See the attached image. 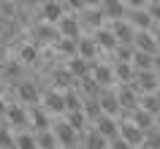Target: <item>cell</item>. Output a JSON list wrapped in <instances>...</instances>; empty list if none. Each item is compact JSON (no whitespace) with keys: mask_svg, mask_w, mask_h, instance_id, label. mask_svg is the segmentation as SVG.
Here are the masks:
<instances>
[{"mask_svg":"<svg viewBox=\"0 0 160 149\" xmlns=\"http://www.w3.org/2000/svg\"><path fill=\"white\" fill-rule=\"evenodd\" d=\"M62 35H60L57 25H49V22H38V25L27 27V41H33L35 46H54Z\"/></svg>","mask_w":160,"mask_h":149,"instance_id":"obj_1","label":"cell"},{"mask_svg":"<svg viewBox=\"0 0 160 149\" xmlns=\"http://www.w3.org/2000/svg\"><path fill=\"white\" fill-rule=\"evenodd\" d=\"M6 125H8L14 133H22V130H30V108L22 106L19 100L8 103V111H6Z\"/></svg>","mask_w":160,"mask_h":149,"instance_id":"obj_2","label":"cell"},{"mask_svg":"<svg viewBox=\"0 0 160 149\" xmlns=\"http://www.w3.org/2000/svg\"><path fill=\"white\" fill-rule=\"evenodd\" d=\"M52 130H54V136H57V141H60L62 149H79L82 147V133H76L73 127L65 122V117H62V119H54Z\"/></svg>","mask_w":160,"mask_h":149,"instance_id":"obj_3","label":"cell"},{"mask_svg":"<svg viewBox=\"0 0 160 149\" xmlns=\"http://www.w3.org/2000/svg\"><path fill=\"white\" fill-rule=\"evenodd\" d=\"M41 106L49 111L52 117H65V92L62 90H54V87H46L43 90V98H41Z\"/></svg>","mask_w":160,"mask_h":149,"instance_id":"obj_4","label":"cell"},{"mask_svg":"<svg viewBox=\"0 0 160 149\" xmlns=\"http://www.w3.org/2000/svg\"><path fill=\"white\" fill-rule=\"evenodd\" d=\"M41 98H43V90L35 82H19L17 84V100L22 103V106L33 108V106L41 103Z\"/></svg>","mask_w":160,"mask_h":149,"instance_id":"obj_5","label":"cell"},{"mask_svg":"<svg viewBox=\"0 0 160 149\" xmlns=\"http://www.w3.org/2000/svg\"><path fill=\"white\" fill-rule=\"evenodd\" d=\"M117 98H119L122 111H136V108L141 106V92H138V87L133 82L130 84H117Z\"/></svg>","mask_w":160,"mask_h":149,"instance_id":"obj_6","label":"cell"},{"mask_svg":"<svg viewBox=\"0 0 160 149\" xmlns=\"http://www.w3.org/2000/svg\"><path fill=\"white\" fill-rule=\"evenodd\" d=\"M82 27H84V33H95V30H101V27L109 25V19L103 14V8H84L82 14H76Z\"/></svg>","mask_w":160,"mask_h":149,"instance_id":"obj_7","label":"cell"},{"mask_svg":"<svg viewBox=\"0 0 160 149\" xmlns=\"http://www.w3.org/2000/svg\"><path fill=\"white\" fill-rule=\"evenodd\" d=\"M119 138H125L133 149H141L144 141H147V133L138 125H133L130 119H119Z\"/></svg>","mask_w":160,"mask_h":149,"instance_id":"obj_8","label":"cell"},{"mask_svg":"<svg viewBox=\"0 0 160 149\" xmlns=\"http://www.w3.org/2000/svg\"><path fill=\"white\" fill-rule=\"evenodd\" d=\"M65 14H68V8L62 0H46L41 6V22H49V25H57Z\"/></svg>","mask_w":160,"mask_h":149,"instance_id":"obj_9","label":"cell"},{"mask_svg":"<svg viewBox=\"0 0 160 149\" xmlns=\"http://www.w3.org/2000/svg\"><path fill=\"white\" fill-rule=\"evenodd\" d=\"M57 27H60V35L62 38H82L84 35V27H82V22H79V17L76 14H65V17L57 22Z\"/></svg>","mask_w":160,"mask_h":149,"instance_id":"obj_10","label":"cell"},{"mask_svg":"<svg viewBox=\"0 0 160 149\" xmlns=\"http://www.w3.org/2000/svg\"><path fill=\"white\" fill-rule=\"evenodd\" d=\"M101 108H103V114H109V117H122V106H119V98H117V87H109V90H103L101 92Z\"/></svg>","mask_w":160,"mask_h":149,"instance_id":"obj_11","label":"cell"},{"mask_svg":"<svg viewBox=\"0 0 160 149\" xmlns=\"http://www.w3.org/2000/svg\"><path fill=\"white\" fill-rule=\"evenodd\" d=\"M128 22L136 27V30H155L158 27V22L149 17V11L147 8H128Z\"/></svg>","mask_w":160,"mask_h":149,"instance_id":"obj_12","label":"cell"},{"mask_svg":"<svg viewBox=\"0 0 160 149\" xmlns=\"http://www.w3.org/2000/svg\"><path fill=\"white\" fill-rule=\"evenodd\" d=\"M136 87H138V92L141 95H147V92H158L160 90V76L155 73V71H136Z\"/></svg>","mask_w":160,"mask_h":149,"instance_id":"obj_13","label":"cell"},{"mask_svg":"<svg viewBox=\"0 0 160 149\" xmlns=\"http://www.w3.org/2000/svg\"><path fill=\"white\" fill-rule=\"evenodd\" d=\"M52 125H54V119H52V114L41 106V103L30 108V130H35V133L38 130H49Z\"/></svg>","mask_w":160,"mask_h":149,"instance_id":"obj_14","label":"cell"},{"mask_svg":"<svg viewBox=\"0 0 160 149\" xmlns=\"http://www.w3.org/2000/svg\"><path fill=\"white\" fill-rule=\"evenodd\" d=\"M95 62H98V60H95ZM95 62H90V60H84V57H79V54H76V57H71V60L65 62V68L76 76V82H82V79H87V76H92Z\"/></svg>","mask_w":160,"mask_h":149,"instance_id":"obj_15","label":"cell"},{"mask_svg":"<svg viewBox=\"0 0 160 149\" xmlns=\"http://www.w3.org/2000/svg\"><path fill=\"white\" fill-rule=\"evenodd\" d=\"M92 79L101 84L103 90L117 87V79H114V65H109V62H95V68H92Z\"/></svg>","mask_w":160,"mask_h":149,"instance_id":"obj_16","label":"cell"},{"mask_svg":"<svg viewBox=\"0 0 160 149\" xmlns=\"http://www.w3.org/2000/svg\"><path fill=\"white\" fill-rule=\"evenodd\" d=\"M90 35L95 38V43H98V49H101V52H109V54H111V52H114V49L119 46L117 35L111 33V27H109V25H106V27H101V30H95V33H90Z\"/></svg>","mask_w":160,"mask_h":149,"instance_id":"obj_17","label":"cell"},{"mask_svg":"<svg viewBox=\"0 0 160 149\" xmlns=\"http://www.w3.org/2000/svg\"><path fill=\"white\" fill-rule=\"evenodd\" d=\"M109 27H111V33L117 35V41L119 43H133V38H136V27L128 22V19H114V22H109Z\"/></svg>","mask_w":160,"mask_h":149,"instance_id":"obj_18","label":"cell"},{"mask_svg":"<svg viewBox=\"0 0 160 149\" xmlns=\"http://www.w3.org/2000/svg\"><path fill=\"white\" fill-rule=\"evenodd\" d=\"M95 130L101 133V136H106L109 141H114V138H119V119L117 117H109V114H103L98 122L92 125Z\"/></svg>","mask_w":160,"mask_h":149,"instance_id":"obj_19","label":"cell"},{"mask_svg":"<svg viewBox=\"0 0 160 149\" xmlns=\"http://www.w3.org/2000/svg\"><path fill=\"white\" fill-rule=\"evenodd\" d=\"M133 46L141 49V52H147V54H158V38H155L152 30H136Z\"/></svg>","mask_w":160,"mask_h":149,"instance_id":"obj_20","label":"cell"},{"mask_svg":"<svg viewBox=\"0 0 160 149\" xmlns=\"http://www.w3.org/2000/svg\"><path fill=\"white\" fill-rule=\"evenodd\" d=\"M130 122L133 125H138V127H141L144 133H149V130H155V127H158V117L155 114H149V111H147V108H136V111H130Z\"/></svg>","mask_w":160,"mask_h":149,"instance_id":"obj_21","label":"cell"},{"mask_svg":"<svg viewBox=\"0 0 160 149\" xmlns=\"http://www.w3.org/2000/svg\"><path fill=\"white\" fill-rule=\"evenodd\" d=\"M109 144L111 141L106 138V136H101L95 127H90V130L82 136V147L79 149H109Z\"/></svg>","mask_w":160,"mask_h":149,"instance_id":"obj_22","label":"cell"},{"mask_svg":"<svg viewBox=\"0 0 160 149\" xmlns=\"http://www.w3.org/2000/svg\"><path fill=\"white\" fill-rule=\"evenodd\" d=\"M98 54H101V49H98V43H95V38L90 33H84L82 38H79V57L90 60V62H95L98 60Z\"/></svg>","mask_w":160,"mask_h":149,"instance_id":"obj_23","label":"cell"},{"mask_svg":"<svg viewBox=\"0 0 160 149\" xmlns=\"http://www.w3.org/2000/svg\"><path fill=\"white\" fill-rule=\"evenodd\" d=\"M103 14H106V19L109 22H114V19H125L128 17V6L125 0H103Z\"/></svg>","mask_w":160,"mask_h":149,"instance_id":"obj_24","label":"cell"},{"mask_svg":"<svg viewBox=\"0 0 160 149\" xmlns=\"http://www.w3.org/2000/svg\"><path fill=\"white\" fill-rule=\"evenodd\" d=\"M65 122L71 125V127H73L76 133H82V136H84L87 130H90V119H87V114H84V108H82V111H65Z\"/></svg>","mask_w":160,"mask_h":149,"instance_id":"obj_25","label":"cell"},{"mask_svg":"<svg viewBox=\"0 0 160 149\" xmlns=\"http://www.w3.org/2000/svg\"><path fill=\"white\" fill-rule=\"evenodd\" d=\"M114 79H117V84H130V82H136V68H133V62H114Z\"/></svg>","mask_w":160,"mask_h":149,"instance_id":"obj_26","label":"cell"},{"mask_svg":"<svg viewBox=\"0 0 160 149\" xmlns=\"http://www.w3.org/2000/svg\"><path fill=\"white\" fill-rule=\"evenodd\" d=\"M38 54H41V46H35L33 41H25L19 46V62H25V65H35Z\"/></svg>","mask_w":160,"mask_h":149,"instance_id":"obj_27","label":"cell"},{"mask_svg":"<svg viewBox=\"0 0 160 149\" xmlns=\"http://www.w3.org/2000/svg\"><path fill=\"white\" fill-rule=\"evenodd\" d=\"M76 90L82 92V98H101L103 87H101L98 82H95L92 76H87V79H82V82L76 84Z\"/></svg>","mask_w":160,"mask_h":149,"instance_id":"obj_28","label":"cell"},{"mask_svg":"<svg viewBox=\"0 0 160 149\" xmlns=\"http://www.w3.org/2000/svg\"><path fill=\"white\" fill-rule=\"evenodd\" d=\"M35 141H38V149H62L52 127H49V130H38V133H35Z\"/></svg>","mask_w":160,"mask_h":149,"instance_id":"obj_29","label":"cell"},{"mask_svg":"<svg viewBox=\"0 0 160 149\" xmlns=\"http://www.w3.org/2000/svg\"><path fill=\"white\" fill-rule=\"evenodd\" d=\"M54 49H57L65 60H71V57L79 54V41H76V38H60V41L54 43Z\"/></svg>","mask_w":160,"mask_h":149,"instance_id":"obj_30","label":"cell"},{"mask_svg":"<svg viewBox=\"0 0 160 149\" xmlns=\"http://www.w3.org/2000/svg\"><path fill=\"white\" fill-rule=\"evenodd\" d=\"M133 54H136L133 43H119L117 49L111 52V62H133Z\"/></svg>","mask_w":160,"mask_h":149,"instance_id":"obj_31","label":"cell"},{"mask_svg":"<svg viewBox=\"0 0 160 149\" xmlns=\"http://www.w3.org/2000/svg\"><path fill=\"white\" fill-rule=\"evenodd\" d=\"M133 68H136V71H155V54H147V52L136 49V54H133Z\"/></svg>","mask_w":160,"mask_h":149,"instance_id":"obj_32","label":"cell"},{"mask_svg":"<svg viewBox=\"0 0 160 149\" xmlns=\"http://www.w3.org/2000/svg\"><path fill=\"white\" fill-rule=\"evenodd\" d=\"M84 114H87V119H90V122H98V119H101L103 117V108H101V100L98 98H84Z\"/></svg>","mask_w":160,"mask_h":149,"instance_id":"obj_33","label":"cell"},{"mask_svg":"<svg viewBox=\"0 0 160 149\" xmlns=\"http://www.w3.org/2000/svg\"><path fill=\"white\" fill-rule=\"evenodd\" d=\"M141 108H147L149 114L160 117V90H158V92H147V95H141Z\"/></svg>","mask_w":160,"mask_h":149,"instance_id":"obj_34","label":"cell"},{"mask_svg":"<svg viewBox=\"0 0 160 149\" xmlns=\"http://www.w3.org/2000/svg\"><path fill=\"white\" fill-rule=\"evenodd\" d=\"M17 149H38L35 130H22V133H17Z\"/></svg>","mask_w":160,"mask_h":149,"instance_id":"obj_35","label":"cell"},{"mask_svg":"<svg viewBox=\"0 0 160 149\" xmlns=\"http://www.w3.org/2000/svg\"><path fill=\"white\" fill-rule=\"evenodd\" d=\"M144 147L147 149H160V127L147 133V141H144Z\"/></svg>","mask_w":160,"mask_h":149,"instance_id":"obj_36","label":"cell"},{"mask_svg":"<svg viewBox=\"0 0 160 149\" xmlns=\"http://www.w3.org/2000/svg\"><path fill=\"white\" fill-rule=\"evenodd\" d=\"M62 3H65L68 14H82V11L87 8V3H84V0H62Z\"/></svg>","mask_w":160,"mask_h":149,"instance_id":"obj_37","label":"cell"},{"mask_svg":"<svg viewBox=\"0 0 160 149\" xmlns=\"http://www.w3.org/2000/svg\"><path fill=\"white\" fill-rule=\"evenodd\" d=\"M147 11H149V17L155 19V22H160V3H149Z\"/></svg>","mask_w":160,"mask_h":149,"instance_id":"obj_38","label":"cell"},{"mask_svg":"<svg viewBox=\"0 0 160 149\" xmlns=\"http://www.w3.org/2000/svg\"><path fill=\"white\" fill-rule=\"evenodd\" d=\"M109 149H133V147H130L125 138H114V141L109 144Z\"/></svg>","mask_w":160,"mask_h":149,"instance_id":"obj_39","label":"cell"},{"mask_svg":"<svg viewBox=\"0 0 160 149\" xmlns=\"http://www.w3.org/2000/svg\"><path fill=\"white\" fill-rule=\"evenodd\" d=\"M128 8H147L149 6V0H125Z\"/></svg>","mask_w":160,"mask_h":149,"instance_id":"obj_40","label":"cell"},{"mask_svg":"<svg viewBox=\"0 0 160 149\" xmlns=\"http://www.w3.org/2000/svg\"><path fill=\"white\" fill-rule=\"evenodd\" d=\"M87 3V8H101L103 6V0H84Z\"/></svg>","mask_w":160,"mask_h":149,"instance_id":"obj_41","label":"cell"},{"mask_svg":"<svg viewBox=\"0 0 160 149\" xmlns=\"http://www.w3.org/2000/svg\"><path fill=\"white\" fill-rule=\"evenodd\" d=\"M6 111H8V103L0 98V119H6Z\"/></svg>","mask_w":160,"mask_h":149,"instance_id":"obj_42","label":"cell"},{"mask_svg":"<svg viewBox=\"0 0 160 149\" xmlns=\"http://www.w3.org/2000/svg\"><path fill=\"white\" fill-rule=\"evenodd\" d=\"M155 73L160 76V52H158V54H155Z\"/></svg>","mask_w":160,"mask_h":149,"instance_id":"obj_43","label":"cell"},{"mask_svg":"<svg viewBox=\"0 0 160 149\" xmlns=\"http://www.w3.org/2000/svg\"><path fill=\"white\" fill-rule=\"evenodd\" d=\"M152 33H155V38H158V52H160V30H158V27H155Z\"/></svg>","mask_w":160,"mask_h":149,"instance_id":"obj_44","label":"cell"},{"mask_svg":"<svg viewBox=\"0 0 160 149\" xmlns=\"http://www.w3.org/2000/svg\"><path fill=\"white\" fill-rule=\"evenodd\" d=\"M149 3H160V0H149Z\"/></svg>","mask_w":160,"mask_h":149,"instance_id":"obj_45","label":"cell"},{"mask_svg":"<svg viewBox=\"0 0 160 149\" xmlns=\"http://www.w3.org/2000/svg\"><path fill=\"white\" fill-rule=\"evenodd\" d=\"M158 30H160V22H158Z\"/></svg>","mask_w":160,"mask_h":149,"instance_id":"obj_46","label":"cell"},{"mask_svg":"<svg viewBox=\"0 0 160 149\" xmlns=\"http://www.w3.org/2000/svg\"><path fill=\"white\" fill-rule=\"evenodd\" d=\"M141 149H147V147H141Z\"/></svg>","mask_w":160,"mask_h":149,"instance_id":"obj_47","label":"cell"}]
</instances>
